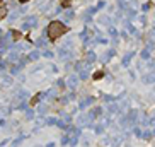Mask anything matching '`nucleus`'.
<instances>
[{"mask_svg": "<svg viewBox=\"0 0 155 147\" xmlns=\"http://www.w3.org/2000/svg\"><path fill=\"white\" fill-rule=\"evenodd\" d=\"M19 2H28V0H19Z\"/></svg>", "mask_w": 155, "mask_h": 147, "instance_id": "4", "label": "nucleus"}, {"mask_svg": "<svg viewBox=\"0 0 155 147\" xmlns=\"http://www.w3.org/2000/svg\"><path fill=\"white\" fill-rule=\"evenodd\" d=\"M63 32H67V26H63V22H60V21L50 22V26H48V36H50V39H56Z\"/></svg>", "mask_w": 155, "mask_h": 147, "instance_id": "1", "label": "nucleus"}, {"mask_svg": "<svg viewBox=\"0 0 155 147\" xmlns=\"http://www.w3.org/2000/svg\"><path fill=\"white\" fill-rule=\"evenodd\" d=\"M70 2H72V0H63V7H68Z\"/></svg>", "mask_w": 155, "mask_h": 147, "instance_id": "3", "label": "nucleus"}, {"mask_svg": "<svg viewBox=\"0 0 155 147\" xmlns=\"http://www.w3.org/2000/svg\"><path fill=\"white\" fill-rule=\"evenodd\" d=\"M5 15H7V7L2 5V7H0V19H4Z\"/></svg>", "mask_w": 155, "mask_h": 147, "instance_id": "2", "label": "nucleus"}]
</instances>
